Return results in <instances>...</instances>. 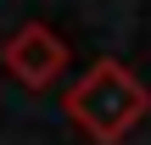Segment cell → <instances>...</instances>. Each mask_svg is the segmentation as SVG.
Masks as SVG:
<instances>
[{
    "label": "cell",
    "mask_w": 151,
    "mask_h": 145,
    "mask_svg": "<svg viewBox=\"0 0 151 145\" xmlns=\"http://www.w3.org/2000/svg\"><path fill=\"white\" fill-rule=\"evenodd\" d=\"M62 112L67 123L95 145H123L140 123L151 117V89L134 78L129 61L118 56H101L90 61L67 89H62Z\"/></svg>",
    "instance_id": "6da1fadb"
},
{
    "label": "cell",
    "mask_w": 151,
    "mask_h": 145,
    "mask_svg": "<svg viewBox=\"0 0 151 145\" xmlns=\"http://www.w3.org/2000/svg\"><path fill=\"white\" fill-rule=\"evenodd\" d=\"M67 39L56 34V28H45V22H22L17 34H6V45H0V67L22 84V89H50L62 73H67Z\"/></svg>",
    "instance_id": "7a4b0ae2"
}]
</instances>
